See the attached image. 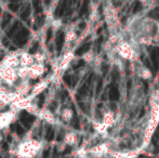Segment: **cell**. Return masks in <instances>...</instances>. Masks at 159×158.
<instances>
[{"instance_id":"20","label":"cell","mask_w":159,"mask_h":158,"mask_svg":"<svg viewBox=\"0 0 159 158\" xmlns=\"http://www.w3.org/2000/svg\"><path fill=\"white\" fill-rule=\"evenodd\" d=\"M62 26H63V23H62V20H60V19H55L51 22V27H52V29L54 30V32L60 30L62 28Z\"/></svg>"},{"instance_id":"15","label":"cell","mask_w":159,"mask_h":158,"mask_svg":"<svg viewBox=\"0 0 159 158\" xmlns=\"http://www.w3.org/2000/svg\"><path fill=\"white\" fill-rule=\"evenodd\" d=\"M60 116H61V119L63 120V121L69 122V121H71V119H73V117H74V111L69 107H65L61 111Z\"/></svg>"},{"instance_id":"7","label":"cell","mask_w":159,"mask_h":158,"mask_svg":"<svg viewBox=\"0 0 159 158\" xmlns=\"http://www.w3.org/2000/svg\"><path fill=\"white\" fill-rule=\"evenodd\" d=\"M50 82H51V78H43L40 80V81H38L37 84H35L33 86L32 92L28 95V97H30V99H33V100H36V97H37L38 95L41 94L42 92H44V90L50 86Z\"/></svg>"},{"instance_id":"6","label":"cell","mask_w":159,"mask_h":158,"mask_svg":"<svg viewBox=\"0 0 159 158\" xmlns=\"http://www.w3.org/2000/svg\"><path fill=\"white\" fill-rule=\"evenodd\" d=\"M32 89H33V84H30V79H26V80L19 79V81L14 86L15 92L23 97H28L30 94V92H32Z\"/></svg>"},{"instance_id":"17","label":"cell","mask_w":159,"mask_h":158,"mask_svg":"<svg viewBox=\"0 0 159 158\" xmlns=\"http://www.w3.org/2000/svg\"><path fill=\"white\" fill-rule=\"evenodd\" d=\"M77 38H78L77 33H76L74 29H71V28L65 33V37H64L65 43H73L74 41L77 40Z\"/></svg>"},{"instance_id":"14","label":"cell","mask_w":159,"mask_h":158,"mask_svg":"<svg viewBox=\"0 0 159 158\" xmlns=\"http://www.w3.org/2000/svg\"><path fill=\"white\" fill-rule=\"evenodd\" d=\"M102 122L107 128L113 127L114 124H115V114H114V112H111V111L105 112L102 116Z\"/></svg>"},{"instance_id":"3","label":"cell","mask_w":159,"mask_h":158,"mask_svg":"<svg viewBox=\"0 0 159 158\" xmlns=\"http://www.w3.org/2000/svg\"><path fill=\"white\" fill-rule=\"evenodd\" d=\"M132 63V70H133L134 74L138 77H140L141 79L144 80H149L153 77V73L151 72L149 68H147L145 65H143V63L140 61V59L133 60L131 62Z\"/></svg>"},{"instance_id":"1","label":"cell","mask_w":159,"mask_h":158,"mask_svg":"<svg viewBox=\"0 0 159 158\" xmlns=\"http://www.w3.org/2000/svg\"><path fill=\"white\" fill-rule=\"evenodd\" d=\"M42 150V142L33 138H25L13 148L17 158H35Z\"/></svg>"},{"instance_id":"18","label":"cell","mask_w":159,"mask_h":158,"mask_svg":"<svg viewBox=\"0 0 159 158\" xmlns=\"http://www.w3.org/2000/svg\"><path fill=\"white\" fill-rule=\"evenodd\" d=\"M95 56H96L95 53L93 52V51L90 50V51H87V52H84V54L81 55V57H80V59H81L84 63L91 64V63H93V62H94Z\"/></svg>"},{"instance_id":"9","label":"cell","mask_w":159,"mask_h":158,"mask_svg":"<svg viewBox=\"0 0 159 158\" xmlns=\"http://www.w3.org/2000/svg\"><path fill=\"white\" fill-rule=\"evenodd\" d=\"M28 70H30V79L35 80L43 76L47 68L44 63H35L30 67H28Z\"/></svg>"},{"instance_id":"2","label":"cell","mask_w":159,"mask_h":158,"mask_svg":"<svg viewBox=\"0 0 159 158\" xmlns=\"http://www.w3.org/2000/svg\"><path fill=\"white\" fill-rule=\"evenodd\" d=\"M114 50H115L116 54L121 60L131 61V62L133 61V60H138L136 59L135 53H134L133 48H132L131 42H125V41L119 42V43L114 47Z\"/></svg>"},{"instance_id":"10","label":"cell","mask_w":159,"mask_h":158,"mask_svg":"<svg viewBox=\"0 0 159 158\" xmlns=\"http://www.w3.org/2000/svg\"><path fill=\"white\" fill-rule=\"evenodd\" d=\"M37 117L39 119L46 121L47 124H55L57 122L55 115L53 114V113L51 112L49 108H47V107L40 108L39 112H38V114H37Z\"/></svg>"},{"instance_id":"16","label":"cell","mask_w":159,"mask_h":158,"mask_svg":"<svg viewBox=\"0 0 159 158\" xmlns=\"http://www.w3.org/2000/svg\"><path fill=\"white\" fill-rule=\"evenodd\" d=\"M17 77L20 80H26L30 79V70L28 67H23V66H19L16 68Z\"/></svg>"},{"instance_id":"19","label":"cell","mask_w":159,"mask_h":158,"mask_svg":"<svg viewBox=\"0 0 159 158\" xmlns=\"http://www.w3.org/2000/svg\"><path fill=\"white\" fill-rule=\"evenodd\" d=\"M93 126H94L95 131L98 133H100V134H104V133H106L107 132V129H108L104 124H103L102 121H95Z\"/></svg>"},{"instance_id":"22","label":"cell","mask_w":159,"mask_h":158,"mask_svg":"<svg viewBox=\"0 0 159 158\" xmlns=\"http://www.w3.org/2000/svg\"><path fill=\"white\" fill-rule=\"evenodd\" d=\"M66 146H67L66 144H65L64 142L62 141L61 143H60L59 145H57V152H59V153L64 152V151H65V148H66Z\"/></svg>"},{"instance_id":"12","label":"cell","mask_w":159,"mask_h":158,"mask_svg":"<svg viewBox=\"0 0 159 158\" xmlns=\"http://www.w3.org/2000/svg\"><path fill=\"white\" fill-rule=\"evenodd\" d=\"M20 63H21V66H23V67H30L36 62H35V59H34L33 54L26 52V51H21V54H20Z\"/></svg>"},{"instance_id":"13","label":"cell","mask_w":159,"mask_h":158,"mask_svg":"<svg viewBox=\"0 0 159 158\" xmlns=\"http://www.w3.org/2000/svg\"><path fill=\"white\" fill-rule=\"evenodd\" d=\"M63 142L67 146L76 145L78 142V137H77V134H76V132H74V131H68V132L65 133L63 137Z\"/></svg>"},{"instance_id":"5","label":"cell","mask_w":159,"mask_h":158,"mask_svg":"<svg viewBox=\"0 0 159 158\" xmlns=\"http://www.w3.org/2000/svg\"><path fill=\"white\" fill-rule=\"evenodd\" d=\"M1 67V66H0ZM2 70V82L9 84L11 87H14L16 82L19 81V77H17L16 68L12 67H1Z\"/></svg>"},{"instance_id":"4","label":"cell","mask_w":159,"mask_h":158,"mask_svg":"<svg viewBox=\"0 0 159 158\" xmlns=\"http://www.w3.org/2000/svg\"><path fill=\"white\" fill-rule=\"evenodd\" d=\"M20 54L21 51H16V52H10L8 54H6L3 56V59L0 62V66L1 67H12V68H17L19 66H21L20 63Z\"/></svg>"},{"instance_id":"11","label":"cell","mask_w":159,"mask_h":158,"mask_svg":"<svg viewBox=\"0 0 159 158\" xmlns=\"http://www.w3.org/2000/svg\"><path fill=\"white\" fill-rule=\"evenodd\" d=\"M74 60H75V53H74L73 51H67V52H65L63 57H62V60H61V62H60L59 70H67Z\"/></svg>"},{"instance_id":"21","label":"cell","mask_w":159,"mask_h":158,"mask_svg":"<svg viewBox=\"0 0 159 158\" xmlns=\"http://www.w3.org/2000/svg\"><path fill=\"white\" fill-rule=\"evenodd\" d=\"M34 59H35V62L36 63H43L44 62V59H46V56H44V54L42 52H40V51H37L36 53H34Z\"/></svg>"},{"instance_id":"8","label":"cell","mask_w":159,"mask_h":158,"mask_svg":"<svg viewBox=\"0 0 159 158\" xmlns=\"http://www.w3.org/2000/svg\"><path fill=\"white\" fill-rule=\"evenodd\" d=\"M15 115H16V111H13V110L0 113V132L3 129L8 128L12 124L13 120L15 119Z\"/></svg>"}]
</instances>
